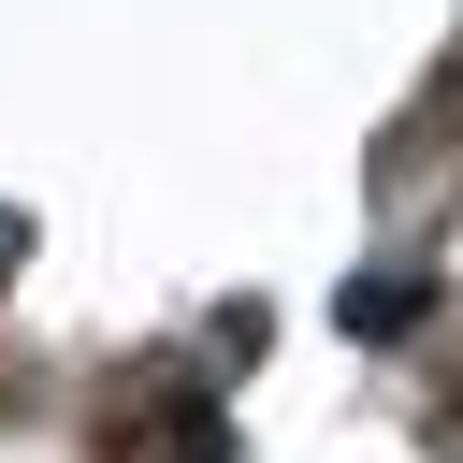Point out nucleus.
Listing matches in <instances>:
<instances>
[{
	"label": "nucleus",
	"instance_id": "3",
	"mask_svg": "<svg viewBox=\"0 0 463 463\" xmlns=\"http://www.w3.org/2000/svg\"><path fill=\"white\" fill-rule=\"evenodd\" d=\"M14 246H29V217H14V203H0V275H14Z\"/></svg>",
	"mask_w": 463,
	"mask_h": 463
},
{
	"label": "nucleus",
	"instance_id": "2",
	"mask_svg": "<svg viewBox=\"0 0 463 463\" xmlns=\"http://www.w3.org/2000/svg\"><path fill=\"white\" fill-rule=\"evenodd\" d=\"M333 318H347L362 347H391V333H420V318H434V275H347V289H333Z\"/></svg>",
	"mask_w": 463,
	"mask_h": 463
},
{
	"label": "nucleus",
	"instance_id": "4",
	"mask_svg": "<svg viewBox=\"0 0 463 463\" xmlns=\"http://www.w3.org/2000/svg\"><path fill=\"white\" fill-rule=\"evenodd\" d=\"M449 434H463V405H449Z\"/></svg>",
	"mask_w": 463,
	"mask_h": 463
},
{
	"label": "nucleus",
	"instance_id": "1",
	"mask_svg": "<svg viewBox=\"0 0 463 463\" xmlns=\"http://www.w3.org/2000/svg\"><path fill=\"white\" fill-rule=\"evenodd\" d=\"M101 434H116V449H159V463H246L203 391H159V405H130V420H101Z\"/></svg>",
	"mask_w": 463,
	"mask_h": 463
}]
</instances>
